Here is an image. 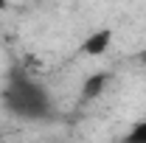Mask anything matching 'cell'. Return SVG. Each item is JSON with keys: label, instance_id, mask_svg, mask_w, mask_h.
I'll return each instance as SVG.
<instances>
[{"label": "cell", "instance_id": "6da1fadb", "mask_svg": "<svg viewBox=\"0 0 146 143\" xmlns=\"http://www.w3.org/2000/svg\"><path fill=\"white\" fill-rule=\"evenodd\" d=\"M3 104L9 112L23 115V118H45L51 112V98L48 93L36 84L28 73L14 70L9 76V84L3 90Z\"/></svg>", "mask_w": 146, "mask_h": 143}, {"label": "cell", "instance_id": "7a4b0ae2", "mask_svg": "<svg viewBox=\"0 0 146 143\" xmlns=\"http://www.w3.org/2000/svg\"><path fill=\"white\" fill-rule=\"evenodd\" d=\"M110 45H112V28H98V31L84 36L82 54L84 56H104L110 51Z\"/></svg>", "mask_w": 146, "mask_h": 143}, {"label": "cell", "instance_id": "3957f363", "mask_svg": "<svg viewBox=\"0 0 146 143\" xmlns=\"http://www.w3.org/2000/svg\"><path fill=\"white\" fill-rule=\"evenodd\" d=\"M110 73H93V76H87V81L82 84V98L84 101H93V98H98L104 90H107V84H110Z\"/></svg>", "mask_w": 146, "mask_h": 143}, {"label": "cell", "instance_id": "277c9868", "mask_svg": "<svg viewBox=\"0 0 146 143\" xmlns=\"http://www.w3.org/2000/svg\"><path fill=\"white\" fill-rule=\"evenodd\" d=\"M124 143H146V118L129 126V132L124 135Z\"/></svg>", "mask_w": 146, "mask_h": 143}]
</instances>
